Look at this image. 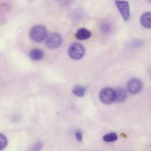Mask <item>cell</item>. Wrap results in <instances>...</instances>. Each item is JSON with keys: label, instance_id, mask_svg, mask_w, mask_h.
I'll use <instances>...</instances> for the list:
<instances>
[{"label": "cell", "instance_id": "obj_1", "mask_svg": "<svg viewBox=\"0 0 151 151\" xmlns=\"http://www.w3.org/2000/svg\"><path fill=\"white\" fill-rule=\"evenodd\" d=\"M68 53L71 58L74 60H78L84 56L85 50L82 44L76 42L72 44L69 47Z\"/></svg>", "mask_w": 151, "mask_h": 151}, {"label": "cell", "instance_id": "obj_2", "mask_svg": "<svg viewBox=\"0 0 151 151\" xmlns=\"http://www.w3.org/2000/svg\"><path fill=\"white\" fill-rule=\"evenodd\" d=\"M47 31L46 28L41 25H36L32 27L30 30V37L34 41L40 42L44 40L47 37Z\"/></svg>", "mask_w": 151, "mask_h": 151}, {"label": "cell", "instance_id": "obj_3", "mask_svg": "<svg viewBox=\"0 0 151 151\" xmlns=\"http://www.w3.org/2000/svg\"><path fill=\"white\" fill-rule=\"evenodd\" d=\"M99 97L101 101L106 104H110L116 100L115 90L109 87H106L100 91Z\"/></svg>", "mask_w": 151, "mask_h": 151}, {"label": "cell", "instance_id": "obj_4", "mask_svg": "<svg viewBox=\"0 0 151 151\" xmlns=\"http://www.w3.org/2000/svg\"><path fill=\"white\" fill-rule=\"evenodd\" d=\"M62 42L61 35L57 32H52L47 36L45 39V44L50 49H55L59 47Z\"/></svg>", "mask_w": 151, "mask_h": 151}, {"label": "cell", "instance_id": "obj_5", "mask_svg": "<svg viewBox=\"0 0 151 151\" xmlns=\"http://www.w3.org/2000/svg\"><path fill=\"white\" fill-rule=\"evenodd\" d=\"M115 3L124 21H128L130 16L129 7L128 2L126 1L116 0Z\"/></svg>", "mask_w": 151, "mask_h": 151}, {"label": "cell", "instance_id": "obj_6", "mask_svg": "<svg viewBox=\"0 0 151 151\" xmlns=\"http://www.w3.org/2000/svg\"><path fill=\"white\" fill-rule=\"evenodd\" d=\"M142 86V83L137 78H133L128 82L127 89L131 94H135L141 91Z\"/></svg>", "mask_w": 151, "mask_h": 151}, {"label": "cell", "instance_id": "obj_7", "mask_svg": "<svg viewBox=\"0 0 151 151\" xmlns=\"http://www.w3.org/2000/svg\"><path fill=\"white\" fill-rule=\"evenodd\" d=\"M91 35V32L84 28H81L76 32L75 37L79 40H84L88 39Z\"/></svg>", "mask_w": 151, "mask_h": 151}, {"label": "cell", "instance_id": "obj_8", "mask_svg": "<svg viewBox=\"0 0 151 151\" xmlns=\"http://www.w3.org/2000/svg\"><path fill=\"white\" fill-rule=\"evenodd\" d=\"M140 22L145 28H151V12H148L143 13L140 19Z\"/></svg>", "mask_w": 151, "mask_h": 151}, {"label": "cell", "instance_id": "obj_9", "mask_svg": "<svg viewBox=\"0 0 151 151\" xmlns=\"http://www.w3.org/2000/svg\"><path fill=\"white\" fill-rule=\"evenodd\" d=\"M116 93V102H121L126 100L127 98V94L126 91L122 88H119L115 90Z\"/></svg>", "mask_w": 151, "mask_h": 151}, {"label": "cell", "instance_id": "obj_10", "mask_svg": "<svg viewBox=\"0 0 151 151\" xmlns=\"http://www.w3.org/2000/svg\"><path fill=\"white\" fill-rule=\"evenodd\" d=\"M44 55L42 51L38 48L32 49L30 52L29 56L32 59L37 60L42 58Z\"/></svg>", "mask_w": 151, "mask_h": 151}, {"label": "cell", "instance_id": "obj_11", "mask_svg": "<svg viewBox=\"0 0 151 151\" xmlns=\"http://www.w3.org/2000/svg\"><path fill=\"white\" fill-rule=\"evenodd\" d=\"M85 88L81 86L76 85L74 86L72 90L73 93L76 96L81 97L84 96Z\"/></svg>", "mask_w": 151, "mask_h": 151}, {"label": "cell", "instance_id": "obj_12", "mask_svg": "<svg viewBox=\"0 0 151 151\" xmlns=\"http://www.w3.org/2000/svg\"><path fill=\"white\" fill-rule=\"evenodd\" d=\"M103 139L106 142H113L117 139V136L115 132H111L104 135L103 137Z\"/></svg>", "mask_w": 151, "mask_h": 151}, {"label": "cell", "instance_id": "obj_13", "mask_svg": "<svg viewBox=\"0 0 151 151\" xmlns=\"http://www.w3.org/2000/svg\"><path fill=\"white\" fill-rule=\"evenodd\" d=\"M1 150L4 149L7 144V140L3 134H0Z\"/></svg>", "mask_w": 151, "mask_h": 151}, {"label": "cell", "instance_id": "obj_14", "mask_svg": "<svg viewBox=\"0 0 151 151\" xmlns=\"http://www.w3.org/2000/svg\"><path fill=\"white\" fill-rule=\"evenodd\" d=\"M110 28L109 24L106 22L103 23L100 25V29L101 31L104 33L107 32L109 31Z\"/></svg>", "mask_w": 151, "mask_h": 151}, {"label": "cell", "instance_id": "obj_15", "mask_svg": "<svg viewBox=\"0 0 151 151\" xmlns=\"http://www.w3.org/2000/svg\"><path fill=\"white\" fill-rule=\"evenodd\" d=\"M42 147V144L41 143H37L34 146L32 151H39Z\"/></svg>", "mask_w": 151, "mask_h": 151}, {"label": "cell", "instance_id": "obj_16", "mask_svg": "<svg viewBox=\"0 0 151 151\" xmlns=\"http://www.w3.org/2000/svg\"><path fill=\"white\" fill-rule=\"evenodd\" d=\"M75 136L77 139L78 141H81L82 139V134L79 132H77L75 133Z\"/></svg>", "mask_w": 151, "mask_h": 151}, {"label": "cell", "instance_id": "obj_17", "mask_svg": "<svg viewBox=\"0 0 151 151\" xmlns=\"http://www.w3.org/2000/svg\"><path fill=\"white\" fill-rule=\"evenodd\" d=\"M142 42L141 41H136L133 42L132 45L134 47L139 46L142 45Z\"/></svg>", "mask_w": 151, "mask_h": 151}]
</instances>
